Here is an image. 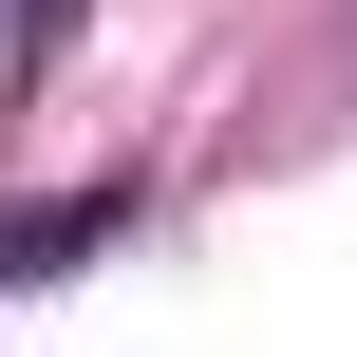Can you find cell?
I'll return each instance as SVG.
<instances>
[{
	"label": "cell",
	"mask_w": 357,
	"mask_h": 357,
	"mask_svg": "<svg viewBox=\"0 0 357 357\" xmlns=\"http://www.w3.org/2000/svg\"><path fill=\"white\" fill-rule=\"evenodd\" d=\"M56 19H75V0H19V38H56Z\"/></svg>",
	"instance_id": "obj_1"
}]
</instances>
